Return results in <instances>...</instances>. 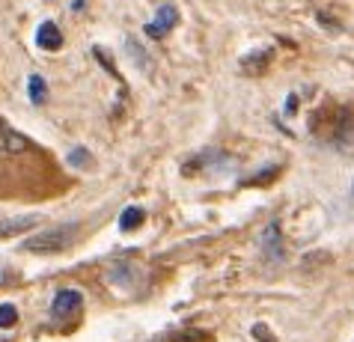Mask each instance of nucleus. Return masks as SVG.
Segmentation results:
<instances>
[{
    "instance_id": "nucleus-1",
    "label": "nucleus",
    "mask_w": 354,
    "mask_h": 342,
    "mask_svg": "<svg viewBox=\"0 0 354 342\" xmlns=\"http://www.w3.org/2000/svg\"><path fill=\"white\" fill-rule=\"evenodd\" d=\"M77 232V223H63V227L45 229L42 236H30L24 241V250L30 253H60L72 244V236Z\"/></svg>"
},
{
    "instance_id": "nucleus-2",
    "label": "nucleus",
    "mask_w": 354,
    "mask_h": 342,
    "mask_svg": "<svg viewBox=\"0 0 354 342\" xmlns=\"http://www.w3.org/2000/svg\"><path fill=\"white\" fill-rule=\"evenodd\" d=\"M176 24H179V9H176V3H170V0H164V3L158 6V12H155V18L143 27V30L152 39H164Z\"/></svg>"
},
{
    "instance_id": "nucleus-3",
    "label": "nucleus",
    "mask_w": 354,
    "mask_h": 342,
    "mask_svg": "<svg viewBox=\"0 0 354 342\" xmlns=\"http://www.w3.org/2000/svg\"><path fill=\"white\" fill-rule=\"evenodd\" d=\"M81 304H84V295L77 289H60L51 301V312H54V319H68Z\"/></svg>"
},
{
    "instance_id": "nucleus-4",
    "label": "nucleus",
    "mask_w": 354,
    "mask_h": 342,
    "mask_svg": "<svg viewBox=\"0 0 354 342\" xmlns=\"http://www.w3.org/2000/svg\"><path fill=\"white\" fill-rule=\"evenodd\" d=\"M27 146L30 143H27V137L21 131H15L6 120H0V152L18 155V152H27Z\"/></svg>"
},
{
    "instance_id": "nucleus-5",
    "label": "nucleus",
    "mask_w": 354,
    "mask_h": 342,
    "mask_svg": "<svg viewBox=\"0 0 354 342\" xmlns=\"http://www.w3.org/2000/svg\"><path fill=\"white\" fill-rule=\"evenodd\" d=\"M36 42H39V48H45V51H60L63 48L60 27H57L54 21H42L39 24V30H36Z\"/></svg>"
},
{
    "instance_id": "nucleus-6",
    "label": "nucleus",
    "mask_w": 354,
    "mask_h": 342,
    "mask_svg": "<svg viewBox=\"0 0 354 342\" xmlns=\"http://www.w3.org/2000/svg\"><path fill=\"white\" fill-rule=\"evenodd\" d=\"M39 223V218H12V220H3L0 223V238H9V236H18V232H27Z\"/></svg>"
},
{
    "instance_id": "nucleus-7",
    "label": "nucleus",
    "mask_w": 354,
    "mask_h": 342,
    "mask_svg": "<svg viewBox=\"0 0 354 342\" xmlns=\"http://www.w3.org/2000/svg\"><path fill=\"white\" fill-rule=\"evenodd\" d=\"M262 247L268 250L271 259H280V256H283V247H280V227H277V223H268V229H265V236H262Z\"/></svg>"
},
{
    "instance_id": "nucleus-8",
    "label": "nucleus",
    "mask_w": 354,
    "mask_h": 342,
    "mask_svg": "<svg viewBox=\"0 0 354 342\" xmlns=\"http://www.w3.org/2000/svg\"><path fill=\"white\" fill-rule=\"evenodd\" d=\"M143 223V209L140 205H129L122 214H120V229L122 232H131V229H137Z\"/></svg>"
},
{
    "instance_id": "nucleus-9",
    "label": "nucleus",
    "mask_w": 354,
    "mask_h": 342,
    "mask_svg": "<svg viewBox=\"0 0 354 342\" xmlns=\"http://www.w3.org/2000/svg\"><path fill=\"white\" fill-rule=\"evenodd\" d=\"M27 90H30V102L33 104H42L45 102V81H42V77H39V75H33L30 77V81H27Z\"/></svg>"
},
{
    "instance_id": "nucleus-10",
    "label": "nucleus",
    "mask_w": 354,
    "mask_h": 342,
    "mask_svg": "<svg viewBox=\"0 0 354 342\" xmlns=\"http://www.w3.org/2000/svg\"><path fill=\"white\" fill-rule=\"evenodd\" d=\"M18 321V310L12 307V304H0V327H12Z\"/></svg>"
},
{
    "instance_id": "nucleus-11",
    "label": "nucleus",
    "mask_w": 354,
    "mask_h": 342,
    "mask_svg": "<svg viewBox=\"0 0 354 342\" xmlns=\"http://www.w3.org/2000/svg\"><path fill=\"white\" fill-rule=\"evenodd\" d=\"M68 164H75V167H86V164H90V155H86V149H81V146H75V149L68 152Z\"/></svg>"
},
{
    "instance_id": "nucleus-12",
    "label": "nucleus",
    "mask_w": 354,
    "mask_h": 342,
    "mask_svg": "<svg viewBox=\"0 0 354 342\" xmlns=\"http://www.w3.org/2000/svg\"><path fill=\"white\" fill-rule=\"evenodd\" d=\"M129 51H131V57H134V63L149 66V57H146L143 51H137V42H134V39H129Z\"/></svg>"
},
{
    "instance_id": "nucleus-13",
    "label": "nucleus",
    "mask_w": 354,
    "mask_h": 342,
    "mask_svg": "<svg viewBox=\"0 0 354 342\" xmlns=\"http://www.w3.org/2000/svg\"><path fill=\"white\" fill-rule=\"evenodd\" d=\"M253 336L262 339V342H274V339L268 336V327H265V325H257V327H253Z\"/></svg>"
},
{
    "instance_id": "nucleus-14",
    "label": "nucleus",
    "mask_w": 354,
    "mask_h": 342,
    "mask_svg": "<svg viewBox=\"0 0 354 342\" xmlns=\"http://www.w3.org/2000/svg\"><path fill=\"white\" fill-rule=\"evenodd\" d=\"M6 280V268H3V262H0V283Z\"/></svg>"
}]
</instances>
